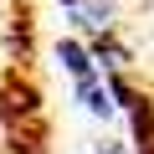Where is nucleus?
<instances>
[{
	"instance_id": "f257e3e1",
	"label": "nucleus",
	"mask_w": 154,
	"mask_h": 154,
	"mask_svg": "<svg viewBox=\"0 0 154 154\" xmlns=\"http://www.w3.org/2000/svg\"><path fill=\"white\" fill-rule=\"evenodd\" d=\"M67 16L77 21V26H82L88 36H113V5H108V0H67Z\"/></svg>"
},
{
	"instance_id": "20e7f679",
	"label": "nucleus",
	"mask_w": 154,
	"mask_h": 154,
	"mask_svg": "<svg viewBox=\"0 0 154 154\" xmlns=\"http://www.w3.org/2000/svg\"><path fill=\"white\" fill-rule=\"evenodd\" d=\"M98 154H123V149H118V144H103V149H98Z\"/></svg>"
},
{
	"instance_id": "f03ea898",
	"label": "nucleus",
	"mask_w": 154,
	"mask_h": 154,
	"mask_svg": "<svg viewBox=\"0 0 154 154\" xmlns=\"http://www.w3.org/2000/svg\"><path fill=\"white\" fill-rule=\"evenodd\" d=\"M57 57L67 62V72L77 77V82H88V77H98V72H93V57H88V46H82V41H62V46H57Z\"/></svg>"
},
{
	"instance_id": "7ed1b4c3",
	"label": "nucleus",
	"mask_w": 154,
	"mask_h": 154,
	"mask_svg": "<svg viewBox=\"0 0 154 154\" xmlns=\"http://www.w3.org/2000/svg\"><path fill=\"white\" fill-rule=\"evenodd\" d=\"M77 98H82V108H88V113H98V118H108V113H113V103H108V88L98 82V77L77 82Z\"/></svg>"
}]
</instances>
